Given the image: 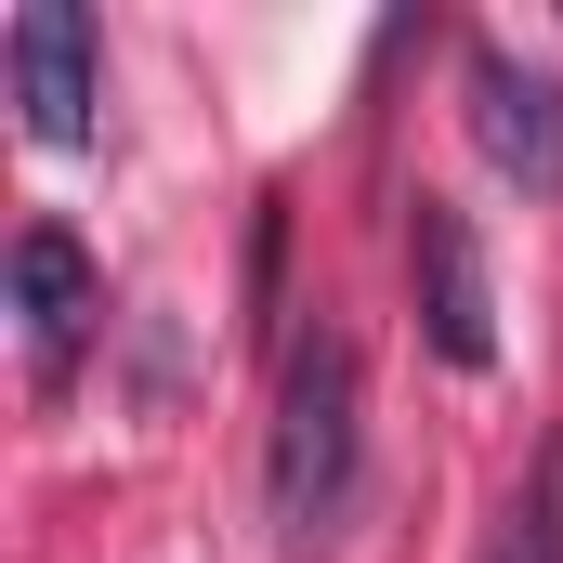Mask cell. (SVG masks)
<instances>
[{"mask_svg":"<svg viewBox=\"0 0 563 563\" xmlns=\"http://www.w3.org/2000/svg\"><path fill=\"white\" fill-rule=\"evenodd\" d=\"M485 563H563V459H538V472H525V498L498 511Z\"/></svg>","mask_w":563,"mask_h":563,"instance_id":"8992f818","label":"cell"},{"mask_svg":"<svg viewBox=\"0 0 563 563\" xmlns=\"http://www.w3.org/2000/svg\"><path fill=\"white\" fill-rule=\"evenodd\" d=\"M367 485V380L341 328H301L276 367V445H263V498H276V551H328L341 511Z\"/></svg>","mask_w":563,"mask_h":563,"instance_id":"6da1fadb","label":"cell"},{"mask_svg":"<svg viewBox=\"0 0 563 563\" xmlns=\"http://www.w3.org/2000/svg\"><path fill=\"white\" fill-rule=\"evenodd\" d=\"M13 314H26V367L66 380L79 341H92V314H106V276H92V250H79L66 223H26V236H13Z\"/></svg>","mask_w":563,"mask_h":563,"instance_id":"5b68a950","label":"cell"},{"mask_svg":"<svg viewBox=\"0 0 563 563\" xmlns=\"http://www.w3.org/2000/svg\"><path fill=\"white\" fill-rule=\"evenodd\" d=\"M13 106H26L40 144H92L106 66H92V13H79V0H26V13H13Z\"/></svg>","mask_w":563,"mask_h":563,"instance_id":"277c9868","label":"cell"},{"mask_svg":"<svg viewBox=\"0 0 563 563\" xmlns=\"http://www.w3.org/2000/svg\"><path fill=\"white\" fill-rule=\"evenodd\" d=\"M407 276H420V328L445 367H498V288H485V250L445 197H407Z\"/></svg>","mask_w":563,"mask_h":563,"instance_id":"7a4b0ae2","label":"cell"},{"mask_svg":"<svg viewBox=\"0 0 563 563\" xmlns=\"http://www.w3.org/2000/svg\"><path fill=\"white\" fill-rule=\"evenodd\" d=\"M459 79H472V144L498 157V184H525V197H563V79L511 66L498 40H485Z\"/></svg>","mask_w":563,"mask_h":563,"instance_id":"3957f363","label":"cell"}]
</instances>
